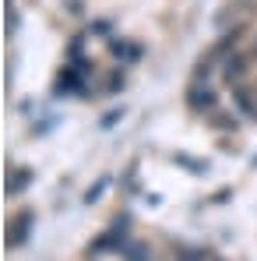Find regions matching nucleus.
Wrapping results in <instances>:
<instances>
[{
  "label": "nucleus",
  "instance_id": "nucleus-1",
  "mask_svg": "<svg viewBox=\"0 0 257 261\" xmlns=\"http://www.w3.org/2000/svg\"><path fill=\"white\" fill-rule=\"evenodd\" d=\"M28 229H32V216L11 219V229H7V247H21V244L28 240Z\"/></svg>",
  "mask_w": 257,
  "mask_h": 261
},
{
  "label": "nucleus",
  "instance_id": "nucleus-2",
  "mask_svg": "<svg viewBox=\"0 0 257 261\" xmlns=\"http://www.w3.org/2000/svg\"><path fill=\"white\" fill-rule=\"evenodd\" d=\"M187 102H190V110H215V92L205 85H194L187 92Z\"/></svg>",
  "mask_w": 257,
  "mask_h": 261
},
{
  "label": "nucleus",
  "instance_id": "nucleus-3",
  "mask_svg": "<svg viewBox=\"0 0 257 261\" xmlns=\"http://www.w3.org/2000/svg\"><path fill=\"white\" fill-rule=\"evenodd\" d=\"M236 110H243V113H250V117H257V95L254 88H236Z\"/></svg>",
  "mask_w": 257,
  "mask_h": 261
},
{
  "label": "nucleus",
  "instance_id": "nucleus-4",
  "mask_svg": "<svg viewBox=\"0 0 257 261\" xmlns=\"http://www.w3.org/2000/svg\"><path fill=\"white\" fill-rule=\"evenodd\" d=\"M28 184H32V173L28 170H18V173H11V180H7V194H21Z\"/></svg>",
  "mask_w": 257,
  "mask_h": 261
},
{
  "label": "nucleus",
  "instance_id": "nucleus-5",
  "mask_svg": "<svg viewBox=\"0 0 257 261\" xmlns=\"http://www.w3.org/2000/svg\"><path fill=\"white\" fill-rule=\"evenodd\" d=\"M106 187H109V176H102V180H99V184H95V187L88 191V194H85V201H88V205H92V201H99V198L106 194Z\"/></svg>",
  "mask_w": 257,
  "mask_h": 261
},
{
  "label": "nucleus",
  "instance_id": "nucleus-6",
  "mask_svg": "<svg viewBox=\"0 0 257 261\" xmlns=\"http://www.w3.org/2000/svg\"><path fill=\"white\" fill-rule=\"evenodd\" d=\"M176 258L180 261H205V251H201V247H180Z\"/></svg>",
  "mask_w": 257,
  "mask_h": 261
},
{
  "label": "nucleus",
  "instance_id": "nucleus-7",
  "mask_svg": "<svg viewBox=\"0 0 257 261\" xmlns=\"http://www.w3.org/2000/svg\"><path fill=\"white\" fill-rule=\"evenodd\" d=\"M124 254H130V261H148V254H145V247H141V244H130V247H124Z\"/></svg>",
  "mask_w": 257,
  "mask_h": 261
},
{
  "label": "nucleus",
  "instance_id": "nucleus-8",
  "mask_svg": "<svg viewBox=\"0 0 257 261\" xmlns=\"http://www.w3.org/2000/svg\"><path fill=\"white\" fill-rule=\"evenodd\" d=\"M229 78H236V74H243V60L236 57V60H229V71H225Z\"/></svg>",
  "mask_w": 257,
  "mask_h": 261
}]
</instances>
